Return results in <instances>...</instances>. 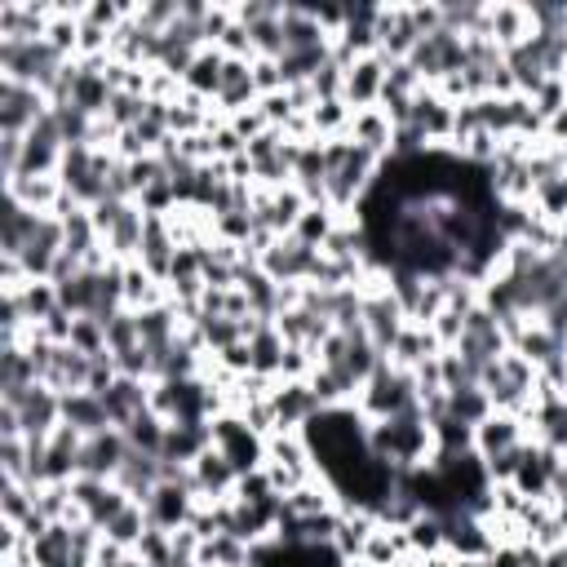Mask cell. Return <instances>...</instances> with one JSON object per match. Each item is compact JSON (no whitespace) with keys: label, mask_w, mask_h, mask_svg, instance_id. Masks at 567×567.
Wrapping results in <instances>:
<instances>
[{"label":"cell","mask_w":567,"mask_h":567,"mask_svg":"<svg viewBox=\"0 0 567 567\" xmlns=\"http://www.w3.org/2000/svg\"><path fill=\"white\" fill-rule=\"evenodd\" d=\"M35 514H40V509H35V487H31V483H13V478H4V483H0V518L27 527Z\"/></svg>","instance_id":"cell-36"},{"label":"cell","mask_w":567,"mask_h":567,"mask_svg":"<svg viewBox=\"0 0 567 567\" xmlns=\"http://www.w3.org/2000/svg\"><path fill=\"white\" fill-rule=\"evenodd\" d=\"M13 412H18V425H22V439H49L62 425V394L49 390L44 381H35Z\"/></svg>","instance_id":"cell-18"},{"label":"cell","mask_w":567,"mask_h":567,"mask_svg":"<svg viewBox=\"0 0 567 567\" xmlns=\"http://www.w3.org/2000/svg\"><path fill=\"white\" fill-rule=\"evenodd\" d=\"M261 93H257V80H252V58H226V71H221V89L213 97V106L230 120L248 106H257Z\"/></svg>","instance_id":"cell-20"},{"label":"cell","mask_w":567,"mask_h":567,"mask_svg":"<svg viewBox=\"0 0 567 567\" xmlns=\"http://www.w3.org/2000/svg\"><path fill=\"white\" fill-rule=\"evenodd\" d=\"M456 567H492L487 558H456Z\"/></svg>","instance_id":"cell-43"},{"label":"cell","mask_w":567,"mask_h":567,"mask_svg":"<svg viewBox=\"0 0 567 567\" xmlns=\"http://www.w3.org/2000/svg\"><path fill=\"white\" fill-rule=\"evenodd\" d=\"M346 137H350L354 146H363L368 155H377V159H390V151H394V120H390L381 106L354 111V115H350V128H346Z\"/></svg>","instance_id":"cell-21"},{"label":"cell","mask_w":567,"mask_h":567,"mask_svg":"<svg viewBox=\"0 0 567 567\" xmlns=\"http://www.w3.org/2000/svg\"><path fill=\"white\" fill-rule=\"evenodd\" d=\"M248 350H252V372L279 381V372H284V354H288V341L279 337V328H275V323L257 328V332L248 337Z\"/></svg>","instance_id":"cell-30"},{"label":"cell","mask_w":567,"mask_h":567,"mask_svg":"<svg viewBox=\"0 0 567 567\" xmlns=\"http://www.w3.org/2000/svg\"><path fill=\"white\" fill-rule=\"evenodd\" d=\"M137 341H142V332H137V315L133 310H120V315L106 319V350L111 354H120V350H128Z\"/></svg>","instance_id":"cell-40"},{"label":"cell","mask_w":567,"mask_h":567,"mask_svg":"<svg viewBox=\"0 0 567 567\" xmlns=\"http://www.w3.org/2000/svg\"><path fill=\"white\" fill-rule=\"evenodd\" d=\"M208 434H213V447L239 470V474H252L266 465V439L239 416V412H217L208 421Z\"/></svg>","instance_id":"cell-7"},{"label":"cell","mask_w":567,"mask_h":567,"mask_svg":"<svg viewBox=\"0 0 567 567\" xmlns=\"http://www.w3.org/2000/svg\"><path fill=\"white\" fill-rule=\"evenodd\" d=\"M40 217H44V213H31V208H22L18 199L4 195V213H0V257H18L22 244L31 239V230L40 226Z\"/></svg>","instance_id":"cell-29"},{"label":"cell","mask_w":567,"mask_h":567,"mask_svg":"<svg viewBox=\"0 0 567 567\" xmlns=\"http://www.w3.org/2000/svg\"><path fill=\"white\" fill-rule=\"evenodd\" d=\"M71 496H75L84 523H93V527H106L133 501L120 483H106V478H71Z\"/></svg>","instance_id":"cell-17"},{"label":"cell","mask_w":567,"mask_h":567,"mask_svg":"<svg viewBox=\"0 0 567 567\" xmlns=\"http://www.w3.org/2000/svg\"><path fill=\"white\" fill-rule=\"evenodd\" d=\"M124 430V439H128V447L133 452H146V456H159V447H164V430H168V421L159 416V412H137L128 425H120Z\"/></svg>","instance_id":"cell-34"},{"label":"cell","mask_w":567,"mask_h":567,"mask_svg":"<svg viewBox=\"0 0 567 567\" xmlns=\"http://www.w3.org/2000/svg\"><path fill=\"white\" fill-rule=\"evenodd\" d=\"M221 71H226V53L217 49V44H204L199 53H195V62H190V71L182 75V89L186 93H199V97H217V89H221Z\"/></svg>","instance_id":"cell-28"},{"label":"cell","mask_w":567,"mask_h":567,"mask_svg":"<svg viewBox=\"0 0 567 567\" xmlns=\"http://www.w3.org/2000/svg\"><path fill=\"white\" fill-rule=\"evenodd\" d=\"M62 425H71V430H80L89 439L97 430H111V412H106L102 394L75 390V394H62Z\"/></svg>","instance_id":"cell-26"},{"label":"cell","mask_w":567,"mask_h":567,"mask_svg":"<svg viewBox=\"0 0 567 567\" xmlns=\"http://www.w3.org/2000/svg\"><path fill=\"white\" fill-rule=\"evenodd\" d=\"M412 71L421 75V84L425 89H434L439 80H447V75H456L465 62H470V44L456 35V31H434V35H425L416 49H412Z\"/></svg>","instance_id":"cell-8"},{"label":"cell","mask_w":567,"mask_h":567,"mask_svg":"<svg viewBox=\"0 0 567 567\" xmlns=\"http://www.w3.org/2000/svg\"><path fill=\"white\" fill-rule=\"evenodd\" d=\"M66 346H75V350H84L89 359L93 354H106V323L102 319H71V337H66Z\"/></svg>","instance_id":"cell-39"},{"label":"cell","mask_w":567,"mask_h":567,"mask_svg":"<svg viewBox=\"0 0 567 567\" xmlns=\"http://www.w3.org/2000/svg\"><path fill=\"white\" fill-rule=\"evenodd\" d=\"M235 483H239V470H235L217 447H204V452L190 461V487H195L199 501L221 505V501L235 496Z\"/></svg>","instance_id":"cell-16"},{"label":"cell","mask_w":567,"mask_h":567,"mask_svg":"<svg viewBox=\"0 0 567 567\" xmlns=\"http://www.w3.org/2000/svg\"><path fill=\"white\" fill-rule=\"evenodd\" d=\"M337 221H341V213H332L328 204H306V213L297 217V226L288 230L292 239H301L306 248H323L328 244V235L337 230Z\"/></svg>","instance_id":"cell-32"},{"label":"cell","mask_w":567,"mask_h":567,"mask_svg":"<svg viewBox=\"0 0 567 567\" xmlns=\"http://www.w3.org/2000/svg\"><path fill=\"white\" fill-rule=\"evenodd\" d=\"M385 71L390 62L381 53H363L346 66V89H341V102L350 111H368V106H381V93H385Z\"/></svg>","instance_id":"cell-14"},{"label":"cell","mask_w":567,"mask_h":567,"mask_svg":"<svg viewBox=\"0 0 567 567\" xmlns=\"http://www.w3.org/2000/svg\"><path fill=\"white\" fill-rule=\"evenodd\" d=\"M71 58H62L49 40H0V80L31 84V89H53L58 75L66 71Z\"/></svg>","instance_id":"cell-4"},{"label":"cell","mask_w":567,"mask_h":567,"mask_svg":"<svg viewBox=\"0 0 567 567\" xmlns=\"http://www.w3.org/2000/svg\"><path fill=\"white\" fill-rule=\"evenodd\" d=\"M142 563H151V567H168L173 563V532H159V527H151L142 540H137V549H133Z\"/></svg>","instance_id":"cell-41"},{"label":"cell","mask_w":567,"mask_h":567,"mask_svg":"<svg viewBox=\"0 0 567 567\" xmlns=\"http://www.w3.org/2000/svg\"><path fill=\"white\" fill-rule=\"evenodd\" d=\"M487 40L501 49V53H509V49H518L523 40H532V13H527V4H487Z\"/></svg>","instance_id":"cell-23"},{"label":"cell","mask_w":567,"mask_h":567,"mask_svg":"<svg viewBox=\"0 0 567 567\" xmlns=\"http://www.w3.org/2000/svg\"><path fill=\"white\" fill-rule=\"evenodd\" d=\"M49 111H53V102H49L44 89L0 80V133H22L27 137Z\"/></svg>","instance_id":"cell-11"},{"label":"cell","mask_w":567,"mask_h":567,"mask_svg":"<svg viewBox=\"0 0 567 567\" xmlns=\"http://www.w3.org/2000/svg\"><path fill=\"white\" fill-rule=\"evenodd\" d=\"M111 261H137L146 235V208L137 199H102L89 208Z\"/></svg>","instance_id":"cell-5"},{"label":"cell","mask_w":567,"mask_h":567,"mask_svg":"<svg viewBox=\"0 0 567 567\" xmlns=\"http://www.w3.org/2000/svg\"><path fill=\"white\" fill-rule=\"evenodd\" d=\"M204 447H213L208 421H168V430H164V447H159V461H164V465H190Z\"/></svg>","instance_id":"cell-22"},{"label":"cell","mask_w":567,"mask_h":567,"mask_svg":"<svg viewBox=\"0 0 567 567\" xmlns=\"http://www.w3.org/2000/svg\"><path fill=\"white\" fill-rule=\"evenodd\" d=\"M532 208H536L545 221H554V226L567 221V168H558V173H549V177L536 182Z\"/></svg>","instance_id":"cell-33"},{"label":"cell","mask_w":567,"mask_h":567,"mask_svg":"<svg viewBox=\"0 0 567 567\" xmlns=\"http://www.w3.org/2000/svg\"><path fill=\"white\" fill-rule=\"evenodd\" d=\"M328 151V177H323V204L341 217H350V208H359V199L368 195V186L377 182L381 164L377 155H368L363 146H354L350 137H332L323 142Z\"/></svg>","instance_id":"cell-2"},{"label":"cell","mask_w":567,"mask_h":567,"mask_svg":"<svg viewBox=\"0 0 567 567\" xmlns=\"http://www.w3.org/2000/svg\"><path fill=\"white\" fill-rule=\"evenodd\" d=\"M124 456H128V439H124V430H120V425L97 430V434L84 439V452H80V478H106V483H115Z\"/></svg>","instance_id":"cell-15"},{"label":"cell","mask_w":567,"mask_h":567,"mask_svg":"<svg viewBox=\"0 0 567 567\" xmlns=\"http://www.w3.org/2000/svg\"><path fill=\"white\" fill-rule=\"evenodd\" d=\"M252 80H257V93H279L284 89V71H279V58H252Z\"/></svg>","instance_id":"cell-42"},{"label":"cell","mask_w":567,"mask_h":567,"mask_svg":"<svg viewBox=\"0 0 567 567\" xmlns=\"http://www.w3.org/2000/svg\"><path fill=\"white\" fill-rule=\"evenodd\" d=\"M416 44H421V31H416L412 9L408 4H381L377 9V53L385 62H408Z\"/></svg>","instance_id":"cell-12"},{"label":"cell","mask_w":567,"mask_h":567,"mask_svg":"<svg viewBox=\"0 0 567 567\" xmlns=\"http://www.w3.org/2000/svg\"><path fill=\"white\" fill-rule=\"evenodd\" d=\"M474 372H483L487 363H496L505 350H509V337H505V323L487 310V306H474L470 310V319H465V332H461V341L452 346Z\"/></svg>","instance_id":"cell-9"},{"label":"cell","mask_w":567,"mask_h":567,"mask_svg":"<svg viewBox=\"0 0 567 567\" xmlns=\"http://www.w3.org/2000/svg\"><path fill=\"white\" fill-rule=\"evenodd\" d=\"M4 195L18 199V204L31 208V213H58V204H62V182H58V177H27V173H18V177H4Z\"/></svg>","instance_id":"cell-25"},{"label":"cell","mask_w":567,"mask_h":567,"mask_svg":"<svg viewBox=\"0 0 567 567\" xmlns=\"http://www.w3.org/2000/svg\"><path fill=\"white\" fill-rule=\"evenodd\" d=\"M447 416H456L461 425H478L483 416H492L487 390L478 381L474 385H461V390H447Z\"/></svg>","instance_id":"cell-35"},{"label":"cell","mask_w":567,"mask_h":567,"mask_svg":"<svg viewBox=\"0 0 567 567\" xmlns=\"http://www.w3.org/2000/svg\"><path fill=\"white\" fill-rule=\"evenodd\" d=\"M319 266V248H306L292 235H275L270 248L257 257V270L270 275L275 284H310Z\"/></svg>","instance_id":"cell-10"},{"label":"cell","mask_w":567,"mask_h":567,"mask_svg":"<svg viewBox=\"0 0 567 567\" xmlns=\"http://www.w3.org/2000/svg\"><path fill=\"white\" fill-rule=\"evenodd\" d=\"M151 532V518H146V505H137V501H128L106 527H102V536L111 540V545H120V549H137V540Z\"/></svg>","instance_id":"cell-31"},{"label":"cell","mask_w":567,"mask_h":567,"mask_svg":"<svg viewBox=\"0 0 567 567\" xmlns=\"http://www.w3.org/2000/svg\"><path fill=\"white\" fill-rule=\"evenodd\" d=\"M403 536H408V549L412 554H439L443 549V518L439 514H430V509H421L408 527H403Z\"/></svg>","instance_id":"cell-37"},{"label":"cell","mask_w":567,"mask_h":567,"mask_svg":"<svg viewBox=\"0 0 567 567\" xmlns=\"http://www.w3.org/2000/svg\"><path fill=\"white\" fill-rule=\"evenodd\" d=\"M102 403H106V412H111V425H128L137 412L151 408V381L115 377V381L102 390Z\"/></svg>","instance_id":"cell-24"},{"label":"cell","mask_w":567,"mask_h":567,"mask_svg":"<svg viewBox=\"0 0 567 567\" xmlns=\"http://www.w3.org/2000/svg\"><path fill=\"white\" fill-rule=\"evenodd\" d=\"M354 408H359L363 421H385V416H394V412L421 408V399H416V377L403 372V368H394L390 359H381L377 372H372V377L363 381V390L354 394Z\"/></svg>","instance_id":"cell-6"},{"label":"cell","mask_w":567,"mask_h":567,"mask_svg":"<svg viewBox=\"0 0 567 567\" xmlns=\"http://www.w3.org/2000/svg\"><path fill=\"white\" fill-rule=\"evenodd\" d=\"M164 478V461L159 456H146V452H133L128 447V456H124V465H120V474H115V483L142 505L146 496H151V487Z\"/></svg>","instance_id":"cell-27"},{"label":"cell","mask_w":567,"mask_h":567,"mask_svg":"<svg viewBox=\"0 0 567 567\" xmlns=\"http://www.w3.org/2000/svg\"><path fill=\"white\" fill-rule=\"evenodd\" d=\"M368 447L377 461L394 465L399 474L408 470H421L439 456V443H434V425L421 408H408V412H394L385 421H368Z\"/></svg>","instance_id":"cell-1"},{"label":"cell","mask_w":567,"mask_h":567,"mask_svg":"<svg viewBox=\"0 0 567 567\" xmlns=\"http://www.w3.org/2000/svg\"><path fill=\"white\" fill-rule=\"evenodd\" d=\"M270 408H275L279 430H306V425L323 412V403L315 399L310 381H275V390H270Z\"/></svg>","instance_id":"cell-19"},{"label":"cell","mask_w":567,"mask_h":567,"mask_svg":"<svg viewBox=\"0 0 567 567\" xmlns=\"http://www.w3.org/2000/svg\"><path fill=\"white\" fill-rule=\"evenodd\" d=\"M478 385L487 390L492 399V412H514V416H532L536 412V394H540V368L518 354V350H505L496 363H487L478 372Z\"/></svg>","instance_id":"cell-3"},{"label":"cell","mask_w":567,"mask_h":567,"mask_svg":"<svg viewBox=\"0 0 567 567\" xmlns=\"http://www.w3.org/2000/svg\"><path fill=\"white\" fill-rule=\"evenodd\" d=\"M523 443H532V434H527L523 416H514V412H492V416H483L474 425V456L483 465L505 456V452H518Z\"/></svg>","instance_id":"cell-13"},{"label":"cell","mask_w":567,"mask_h":567,"mask_svg":"<svg viewBox=\"0 0 567 567\" xmlns=\"http://www.w3.org/2000/svg\"><path fill=\"white\" fill-rule=\"evenodd\" d=\"M527 97H532V111H536V115L549 124V120H554V115L567 106V75H549V80H540V84H536Z\"/></svg>","instance_id":"cell-38"}]
</instances>
